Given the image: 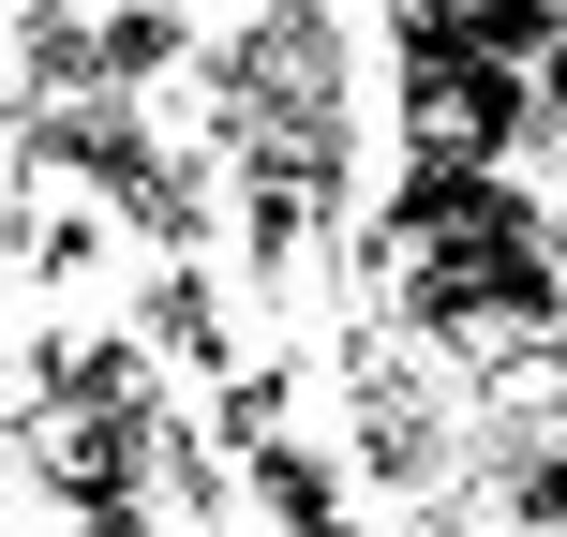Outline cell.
<instances>
[{
  "instance_id": "7a4b0ae2",
  "label": "cell",
  "mask_w": 567,
  "mask_h": 537,
  "mask_svg": "<svg viewBox=\"0 0 567 537\" xmlns=\"http://www.w3.org/2000/svg\"><path fill=\"white\" fill-rule=\"evenodd\" d=\"M449 30H478V0H389V45H449Z\"/></svg>"
},
{
  "instance_id": "6da1fadb",
  "label": "cell",
  "mask_w": 567,
  "mask_h": 537,
  "mask_svg": "<svg viewBox=\"0 0 567 537\" xmlns=\"http://www.w3.org/2000/svg\"><path fill=\"white\" fill-rule=\"evenodd\" d=\"M389 120L403 149H449V165H523V135H538V75L493 45H389Z\"/></svg>"
}]
</instances>
